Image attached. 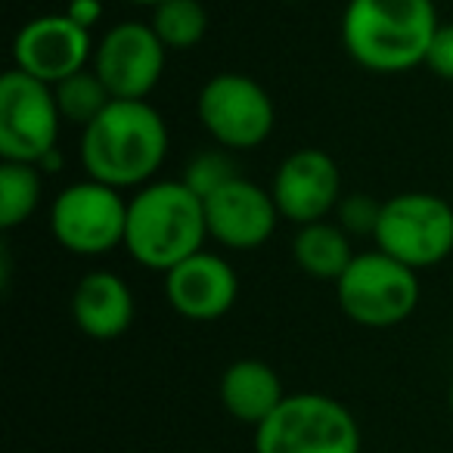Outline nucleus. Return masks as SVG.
Segmentation results:
<instances>
[{
  "label": "nucleus",
  "instance_id": "nucleus-1",
  "mask_svg": "<svg viewBox=\"0 0 453 453\" xmlns=\"http://www.w3.org/2000/svg\"><path fill=\"white\" fill-rule=\"evenodd\" d=\"M168 156V125L150 100H112L81 131V165L90 180L115 189L152 183Z\"/></svg>",
  "mask_w": 453,
  "mask_h": 453
},
{
  "label": "nucleus",
  "instance_id": "nucleus-2",
  "mask_svg": "<svg viewBox=\"0 0 453 453\" xmlns=\"http://www.w3.org/2000/svg\"><path fill=\"white\" fill-rule=\"evenodd\" d=\"M438 26L432 0H348L342 47L360 69L397 75L426 63Z\"/></svg>",
  "mask_w": 453,
  "mask_h": 453
},
{
  "label": "nucleus",
  "instance_id": "nucleus-3",
  "mask_svg": "<svg viewBox=\"0 0 453 453\" xmlns=\"http://www.w3.org/2000/svg\"><path fill=\"white\" fill-rule=\"evenodd\" d=\"M205 240V205L183 180H152L127 199L125 249L137 265L168 273L202 252Z\"/></svg>",
  "mask_w": 453,
  "mask_h": 453
},
{
  "label": "nucleus",
  "instance_id": "nucleus-4",
  "mask_svg": "<svg viewBox=\"0 0 453 453\" xmlns=\"http://www.w3.org/2000/svg\"><path fill=\"white\" fill-rule=\"evenodd\" d=\"M255 453H360V426L351 410L329 395H286L255 428Z\"/></svg>",
  "mask_w": 453,
  "mask_h": 453
},
{
  "label": "nucleus",
  "instance_id": "nucleus-5",
  "mask_svg": "<svg viewBox=\"0 0 453 453\" xmlns=\"http://www.w3.org/2000/svg\"><path fill=\"white\" fill-rule=\"evenodd\" d=\"M335 302L342 314L357 326H397L419 304V273L379 249L354 255L348 271L335 283Z\"/></svg>",
  "mask_w": 453,
  "mask_h": 453
},
{
  "label": "nucleus",
  "instance_id": "nucleus-6",
  "mask_svg": "<svg viewBox=\"0 0 453 453\" xmlns=\"http://www.w3.org/2000/svg\"><path fill=\"white\" fill-rule=\"evenodd\" d=\"M376 249L416 273L453 252V208L434 193H397L382 202Z\"/></svg>",
  "mask_w": 453,
  "mask_h": 453
},
{
  "label": "nucleus",
  "instance_id": "nucleus-7",
  "mask_svg": "<svg viewBox=\"0 0 453 453\" xmlns=\"http://www.w3.org/2000/svg\"><path fill=\"white\" fill-rule=\"evenodd\" d=\"M202 127L224 150H258L277 125V109L255 78L240 72H220L208 78L196 100Z\"/></svg>",
  "mask_w": 453,
  "mask_h": 453
},
{
  "label": "nucleus",
  "instance_id": "nucleus-8",
  "mask_svg": "<svg viewBox=\"0 0 453 453\" xmlns=\"http://www.w3.org/2000/svg\"><path fill=\"white\" fill-rule=\"evenodd\" d=\"M127 202L121 189L106 187L100 180L69 183L53 199L50 230L57 242L72 255L96 258L112 249L125 246Z\"/></svg>",
  "mask_w": 453,
  "mask_h": 453
},
{
  "label": "nucleus",
  "instance_id": "nucleus-9",
  "mask_svg": "<svg viewBox=\"0 0 453 453\" xmlns=\"http://www.w3.org/2000/svg\"><path fill=\"white\" fill-rule=\"evenodd\" d=\"M63 115L50 84L10 69L0 78V158L41 165L59 150Z\"/></svg>",
  "mask_w": 453,
  "mask_h": 453
},
{
  "label": "nucleus",
  "instance_id": "nucleus-10",
  "mask_svg": "<svg viewBox=\"0 0 453 453\" xmlns=\"http://www.w3.org/2000/svg\"><path fill=\"white\" fill-rule=\"evenodd\" d=\"M165 44L150 22H119L94 47L90 69L112 100H146L162 81Z\"/></svg>",
  "mask_w": 453,
  "mask_h": 453
},
{
  "label": "nucleus",
  "instance_id": "nucleus-11",
  "mask_svg": "<svg viewBox=\"0 0 453 453\" xmlns=\"http://www.w3.org/2000/svg\"><path fill=\"white\" fill-rule=\"evenodd\" d=\"M94 47L88 28H81L65 13L35 16L13 38V69L53 88L75 72L90 69Z\"/></svg>",
  "mask_w": 453,
  "mask_h": 453
},
{
  "label": "nucleus",
  "instance_id": "nucleus-12",
  "mask_svg": "<svg viewBox=\"0 0 453 453\" xmlns=\"http://www.w3.org/2000/svg\"><path fill=\"white\" fill-rule=\"evenodd\" d=\"M271 196L277 202L280 218L292 224L304 226L314 220H326V214L335 211V205L342 202V171L333 156L304 146L280 162Z\"/></svg>",
  "mask_w": 453,
  "mask_h": 453
},
{
  "label": "nucleus",
  "instance_id": "nucleus-13",
  "mask_svg": "<svg viewBox=\"0 0 453 453\" xmlns=\"http://www.w3.org/2000/svg\"><path fill=\"white\" fill-rule=\"evenodd\" d=\"M202 205H205L208 236L234 252L261 249L273 236L280 220L271 189L246 180L242 174L208 196Z\"/></svg>",
  "mask_w": 453,
  "mask_h": 453
},
{
  "label": "nucleus",
  "instance_id": "nucleus-14",
  "mask_svg": "<svg viewBox=\"0 0 453 453\" xmlns=\"http://www.w3.org/2000/svg\"><path fill=\"white\" fill-rule=\"evenodd\" d=\"M236 296H240V280L230 261L205 249L165 273V298L183 320H220L230 314Z\"/></svg>",
  "mask_w": 453,
  "mask_h": 453
},
{
  "label": "nucleus",
  "instance_id": "nucleus-15",
  "mask_svg": "<svg viewBox=\"0 0 453 453\" xmlns=\"http://www.w3.org/2000/svg\"><path fill=\"white\" fill-rule=\"evenodd\" d=\"M72 320L88 339L112 342L134 323L131 286L112 271H90L72 292Z\"/></svg>",
  "mask_w": 453,
  "mask_h": 453
},
{
  "label": "nucleus",
  "instance_id": "nucleus-16",
  "mask_svg": "<svg viewBox=\"0 0 453 453\" xmlns=\"http://www.w3.org/2000/svg\"><path fill=\"white\" fill-rule=\"evenodd\" d=\"M220 403L234 419L258 428L286 401L277 370L258 357L234 360L220 376Z\"/></svg>",
  "mask_w": 453,
  "mask_h": 453
},
{
  "label": "nucleus",
  "instance_id": "nucleus-17",
  "mask_svg": "<svg viewBox=\"0 0 453 453\" xmlns=\"http://www.w3.org/2000/svg\"><path fill=\"white\" fill-rule=\"evenodd\" d=\"M292 258L298 271L308 273L311 280L320 283H339L342 273L354 261L351 236L333 220H314V224L298 226L292 240Z\"/></svg>",
  "mask_w": 453,
  "mask_h": 453
},
{
  "label": "nucleus",
  "instance_id": "nucleus-18",
  "mask_svg": "<svg viewBox=\"0 0 453 453\" xmlns=\"http://www.w3.org/2000/svg\"><path fill=\"white\" fill-rule=\"evenodd\" d=\"M41 205V168L28 162H0V226L16 230Z\"/></svg>",
  "mask_w": 453,
  "mask_h": 453
},
{
  "label": "nucleus",
  "instance_id": "nucleus-19",
  "mask_svg": "<svg viewBox=\"0 0 453 453\" xmlns=\"http://www.w3.org/2000/svg\"><path fill=\"white\" fill-rule=\"evenodd\" d=\"M152 32L165 44V50H193L208 32V13L199 0H165L152 10Z\"/></svg>",
  "mask_w": 453,
  "mask_h": 453
},
{
  "label": "nucleus",
  "instance_id": "nucleus-20",
  "mask_svg": "<svg viewBox=\"0 0 453 453\" xmlns=\"http://www.w3.org/2000/svg\"><path fill=\"white\" fill-rule=\"evenodd\" d=\"M53 94H57V106H59L63 121H72V125H78L81 131L112 103V96L103 88V81L96 78L94 69L75 72V75L65 78V81L53 84Z\"/></svg>",
  "mask_w": 453,
  "mask_h": 453
},
{
  "label": "nucleus",
  "instance_id": "nucleus-21",
  "mask_svg": "<svg viewBox=\"0 0 453 453\" xmlns=\"http://www.w3.org/2000/svg\"><path fill=\"white\" fill-rule=\"evenodd\" d=\"M240 171H236V162L226 156L224 150L214 152H199V156L189 158L187 174H183V183L199 196L202 202L208 199L211 193H218L220 187H226L230 180H236Z\"/></svg>",
  "mask_w": 453,
  "mask_h": 453
},
{
  "label": "nucleus",
  "instance_id": "nucleus-22",
  "mask_svg": "<svg viewBox=\"0 0 453 453\" xmlns=\"http://www.w3.org/2000/svg\"><path fill=\"white\" fill-rule=\"evenodd\" d=\"M335 214H339V226L348 236H372L379 214H382V202H372L366 193H351L342 196V202L335 205Z\"/></svg>",
  "mask_w": 453,
  "mask_h": 453
},
{
  "label": "nucleus",
  "instance_id": "nucleus-23",
  "mask_svg": "<svg viewBox=\"0 0 453 453\" xmlns=\"http://www.w3.org/2000/svg\"><path fill=\"white\" fill-rule=\"evenodd\" d=\"M422 65L441 81H453V22H441L438 26Z\"/></svg>",
  "mask_w": 453,
  "mask_h": 453
},
{
  "label": "nucleus",
  "instance_id": "nucleus-24",
  "mask_svg": "<svg viewBox=\"0 0 453 453\" xmlns=\"http://www.w3.org/2000/svg\"><path fill=\"white\" fill-rule=\"evenodd\" d=\"M63 13L90 32V28L103 19V4H100V0H69V7H65Z\"/></svg>",
  "mask_w": 453,
  "mask_h": 453
},
{
  "label": "nucleus",
  "instance_id": "nucleus-25",
  "mask_svg": "<svg viewBox=\"0 0 453 453\" xmlns=\"http://www.w3.org/2000/svg\"><path fill=\"white\" fill-rule=\"evenodd\" d=\"M127 4H134V7H150V10H156L158 4H165V0H127Z\"/></svg>",
  "mask_w": 453,
  "mask_h": 453
},
{
  "label": "nucleus",
  "instance_id": "nucleus-26",
  "mask_svg": "<svg viewBox=\"0 0 453 453\" xmlns=\"http://www.w3.org/2000/svg\"><path fill=\"white\" fill-rule=\"evenodd\" d=\"M450 410H453V388H450Z\"/></svg>",
  "mask_w": 453,
  "mask_h": 453
},
{
  "label": "nucleus",
  "instance_id": "nucleus-27",
  "mask_svg": "<svg viewBox=\"0 0 453 453\" xmlns=\"http://www.w3.org/2000/svg\"><path fill=\"white\" fill-rule=\"evenodd\" d=\"M289 4H304V0H289Z\"/></svg>",
  "mask_w": 453,
  "mask_h": 453
}]
</instances>
